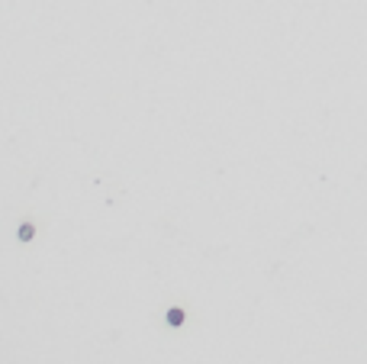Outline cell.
Returning <instances> with one entry per match:
<instances>
[{
  "label": "cell",
  "instance_id": "cell-1",
  "mask_svg": "<svg viewBox=\"0 0 367 364\" xmlns=\"http://www.w3.org/2000/svg\"><path fill=\"white\" fill-rule=\"evenodd\" d=\"M168 323H171V326H181V323H184V309H177V306L168 309Z\"/></svg>",
  "mask_w": 367,
  "mask_h": 364
},
{
  "label": "cell",
  "instance_id": "cell-2",
  "mask_svg": "<svg viewBox=\"0 0 367 364\" xmlns=\"http://www.w3.org/2000/svg\"><path fill=\"white\" fill-rule=\"evenodd\" d=\"M33 235H36V229L29 226V222H26V226H20V239H23V242H29Z\"/></svg>",
  "mask_w": 367,
  "mask_h": 364
}]
</instances>
